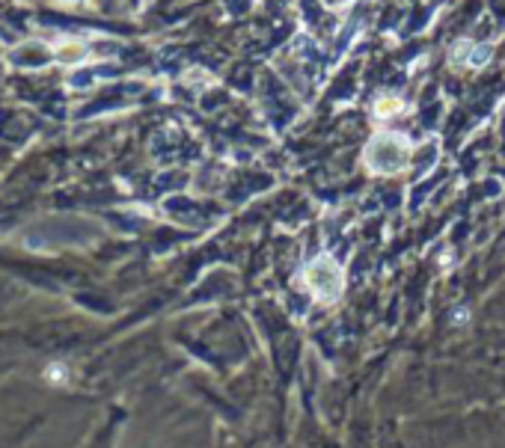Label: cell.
Wrapping results in <instances>:
<instances>
[{
	"label": "cell",
	"instance_id": "6",
	"mask_svg": "<svg viewBox=\"0 0 505 448\" xmlns=\"http://www.w3.org/2000/svg\"><path fill=\"white\" fill-rule=\"evenodd\" d=\"M60 4H87V0H60Z\"/></svg>",
	"mask_w": 505,
	"mask_h": 448
},
{
	"label": "cell",
	"instance_id": "1",
	"mask_svg": "<svg viewBox=\"0 0 505 448\" xmlns=\"http://www.w3.org/2000/svg\"><path fill=\"white\" fill-rule=\"evenodd\" d=\"M300 288H307L315 303L330 306L345 291V268L333 256H318L297 273Z\"/></svg>",
	"mask_w": 505,
	"mask_h": 448
},
{
	"label": "cell",
	"instance_id": "2",
	"mask_svg": "<svg viewBox=\"0 0 505 448\" xmlns=\"http://www.w3.org/2000/svg\"><path fill=\"white\" fill-rule=\"evenodd\" d=\"M410 140L398 134V131H383V134H375L363 148V163L368 173L375 175H395L408 167L410 160Z\"/></svg>",
	"mask_w": 505,
	"mask_h": 448
},
{
	"label": "cell",
	"instance_id": "5",
	"mask_svg": "<svg viewBox=\"0 0 505 448\" xmlns=\"http://www.w3.org/2000/svg\"><path fill=\"white\" fill-rule=\"evenodd\" d=\"M57 60L60 62H80V60H87V45H83V42H63L57 48Z\"/></svg>",
	"mask_w": 505,
	"mask_h": 448
},
{
	"label": "cell",
	"instance_id": "4",
	"mask_svg": "<svg viewBox=\"0 0 505 448\" xmlns=\"http://www.w3.org/2000/svg\"><path fill=\"white\" fill-rule=\"evenodd\" d=\"M404 110V102L401 98H395V95H383V98H378L375 102V119H393V116H398Z\"/></svg>",
	"mask_w": 505,
	"mask_h": 448
},
{
	"label": "cell",
	"instance_id": "3",
	"mask_svg": "<svg viewBox=\"0 0 505 448\" xmlns=\"http://www.w3.org/2000/svg\"><path fill=\"white\" fill-rule=\"evenodd\" d=\"M491 48H482V51H479V48L473 45V42H461L458 45V51H452V60L455 62H461V65H469V69H479V65H484L487 60H491Z\"/></svg>",
	"mask_w": 505,
	"mask_h": 448
}]
</instances>
